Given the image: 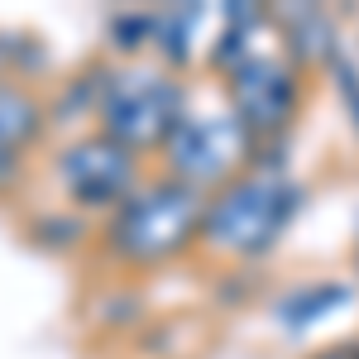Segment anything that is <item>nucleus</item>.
Listing matches in <instances>:
<instances>
[{
    "label": "nucleus",
    "instance_id": "nucleus-11",
    "mask_svg": "<svg viewBox=\"0 0 359 359\" xmlns=\"http://www.w3.org/2000/svg\"><path fill=\"white\" fill-rule=\"evenodd\" d=\"M345 359H359V355H345Z\"/></svg>",
    "mask_w": 359,
    "mask_h": 359
},
{
    "label": "nucleus",
    "instance_id": "nucleus-4",
    "mask_svg": "<svg viewBox=\"0 0 359 359\" xmlns=\"http://www.w3.org/2000/svg\"><path fill=\"white\" fill-rule=\"evenodd\" d=\"M168 154V177L187 187H211V182H235V168L249 154V130L230 115H182L177 130L163 144Z\"/></svg>",
    "mask_w": 359,
    "mask_h": 359
},
{
    "label": "nucleus",
    "instance_id": "nucleus-6",
    "mask_svg": "<svg viewBox=\"0 0 359 359\" xmlns=\"http://www.w3.org/2000/svg\"><path fill=\"white\" fill-rule=\"evenodd\" d=\"M230 106L249 135H273L292 120L297 106V72L283 57L254 53L230 72Z\"/></svg>",
    "mask_w": 359,
    "mask_h": 359
},
{
    "label": "nucleus",
    "instance_id": "nucleus-7",
    "mask_svg": "<svg viewBox=\"0 0 359 359\" xmlns=\"http://www.w3.org/2000/svg\"><path fill=\"white\" fill-rule=\"evenodd\" d=\"M39 125H43V106L20 86H0V154H15L25 139L39 135Z\"/></svg>",
    "mask_w": 359,
    "mask_h": 359
},
{
    "label": "nucleus",
    "instance_id": "nucleus-8",
    "mask_svg": "<svg viewBox=\"0 0 359 359\" xmlns=\"http://www.w3.org/2000/svg\"><path fill=\"white\" fill-rule=\"evenodd\" d=\"M158 20H149V15H130V20H115V39H120V48H139L149 34H154Z\"/></svg>",
    "mask_w": 359,
    "mask_h": 359
},
{
    "label": "nucleus",
    "instance_id": "nucleus-3",
    "mask_svg": "<svg viewBox=\"0 0 359 359\" xmlns=\"http://www.w3.org/2000/svg\"><path fill=\"white\" fill-rule=\"evenodd\" d=\"M96 120H101V135L130 154L163 149L182 120V82H172L163 67H144V62L106 72L101 96H96Z\"/></svg>",
    "mask_w": 359,
    "mask_h": 359
},
{
    "label": "nucleus",
    "instance_id": "nucleus-9",
    "mask_svg": "<svg viewBox=\"0 0 359 359\" xmlns=\"http://www.w3.org/2000/svg\"><path fill=\"white\" fill-rule=\"evenodd\" d=\"M335 77H340V91H345V101H350V111H355V120H359V72L345 57H335Z\"/></svg>",
    "mask_w": 359,
    "mask_h": 359
},
{
    "label": "nucleus",
    "instance_id": "nucleus-10",
    "mask_svg": "<svg viewBox=\"0 0 359 359\" xmlns=\"http://www.w3.org/2000/svg\"><path fill=\"white\" fill-rule=\"evenodd\" d=\"M15 168H20V158H15V154H0V187L15 177Z\"/></svg>",
    "mask_w": 359,
    "mask_h": 359
},
{
    "label": "nucleus",
    "instance_id": "nucleus-5",
    "mask_svg": "<svg viewBox=\"0 0 359 359\" xmlns=\"http://www.w3.org/2000/svg\"><path fill=\"white\" fill-rule=\"evenodd\" d=\"M57 177L82 206H120L135 192V154L106 135L77 139L57 154Z\"/></svg>",
    "mask_w": 359,
    "mask_h": 359
},
{
    "label": "nucleus",
    "instance_id": "nucleus-2",
    "mask_svg": "<svg viewBox=\"0 0 359 359\" xmlns=\"http://www.w3.org/2000/svg\"><path fill=\"white\" fill-rule=\"evenodd\" d=\"M297 201H302V192L292 182H283L278 172H245L206 201L201 240L216 254L249 259L278 240V230L297 211Z\"/></svg>",
    "mask_w": 359,
    "mask_h": 359
},
{
    "label": "nucleus",
    "instance_id": "nucleus-1",
    "mask_svg": "<svg viewBox=\"0 0 359 359\" xmlns=\"http://www.w3.org/2000/svg\"><path fill=\"white\" fill-rule=\"evenodd\" d=\"M201 216H206V196L177 182V177H158L149 187H135L115 206L111 221V249L125 264H158L168 254L201 235Z\"/></svg>",
    "mask_w": 359,
    "mask_h": 359
}]
</instances>
